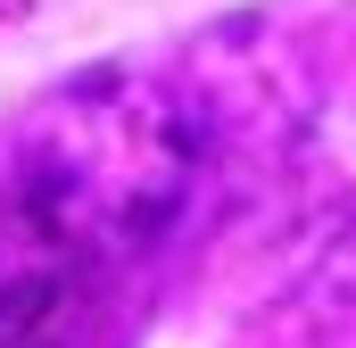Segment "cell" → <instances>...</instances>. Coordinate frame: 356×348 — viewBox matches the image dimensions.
<instances>
[{"mask_svg": "<svg viewBox=\"0 0 356 348\" xmlns=\"http://www.w3.org/2000/svg\"><path fill=\"white\" fill-rule=\"evenodd\" d=\"M99 258L17 182L0 191V348H67L83 324Z\"/></svg>", "mask_w": 356, "mask_h": 348, "instance_id": "7a4b0ae2", "label": "cell"}, {"mask_svg": "<svg viewBox=\"0 0 356 348\" xmlns=\"http://www.w3.org/2000/svg\"><path fill=\"white\" fill-rule=\"evenodd\" d=\"M199 141L149 75H91L58 91L33 150H25V191L83 241L91 258L149 249L191 199Z\"/></svg>", "mask_w": 356, "mask_h": 348, "instance_id": "6da1fadb", "label": "cell"}]
</instances>
